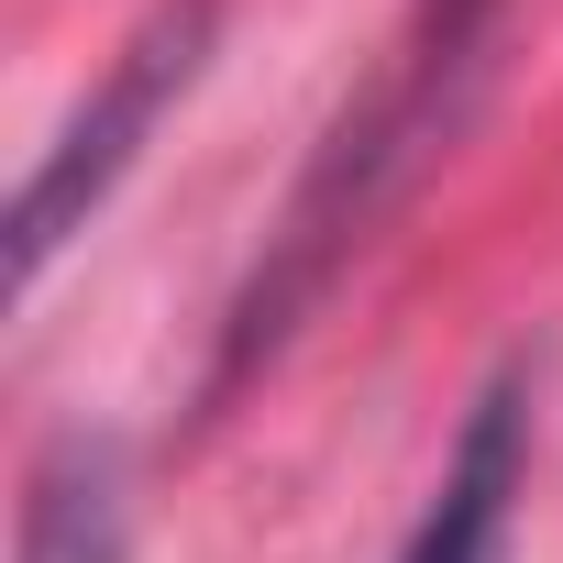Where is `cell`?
Instances as JSON below:
<instances>
[{"label":"cell","instance_id":"cell-2","mask_svg":"<svg viewBox=\"0 0 563 563\" xmlns=\"http://www.w3.org/2000/svg\"><path fill=\"white\" fill-rule=\"evenodd\" d=\"M221 34V0H155V12L122 34V56L100 67V89L56 122V144L34 155L23 199H12V288H45V265L100 221V199L133 177V155L155 144V122L199 89Z\"/></svg>","mask_w":563,"mask_h":563},{"label":"cell","instance_id":"cell-4","mask_svg":"<svg viewBox=\"0 0 563 563\" xmlns=\"http://www.w3.org/2000/svg\"><path fill=\"white\" fill-rule=\"evenodd\" d=\"M12 563H133V486H122V442H100V431H56V442L34 453Z\"/></svg>","mask_w":563,"mask_h":563},{"label":"cell","instance_id":"cell-3","mask_svg":"<svg viewBox=\"0 0 563 563\" xmlns=\"http://www.w3.org/2000/svg\"><path fill=\"white\" fill-rule=\"evenodd\" d=\"M519 486H530V376H486L398 563H508V519H519Z\"/></svg>","mask_w":563,"mask_h":563},{"label":"cell","instance_id":"cell-1","mask_svg":"<svg viewBox=\"0 0 563 563\" xmlns=\"http://www.w3.org/2000/svg\"><path fill=\"white\" fill-rule=\"evenodd\" d=\"M497 12H508V0H409V23L387 34L376 78L332 111V133L310 144V166H299V188H288V210L265 221L254 276H243L232 310H221V354H210V376H199L210 409H221L254 365L288 354V332L332 299V276L376 243V221H387V210L420 188V166L464 133V111H475V89H486Z\"/></svg>","mask_w":563,"mask_h":563}]
</instances>
